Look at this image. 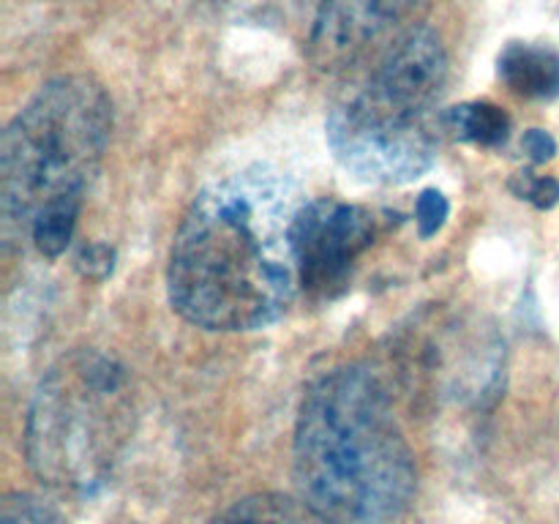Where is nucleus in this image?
Instances as JSON below:
<instances>
[{"mask_svg":"<svg viewBox=\"0 0 559 524\" xmlns=\"http://www.w3.org/2000/svg\"><path fill=\"white\" fill-rule=\"evenodd\" d=\"M300 205L298 189L262 164L211 180L169 249L173 309L207 331H260L282 320L300 289L293 246Z\"/></svg>","mask_w":559,"mask_h":524,"instance_id":"f257e3e1","label":"nucleus"},{"mask_svg":"<svg viewBox=\"0 0 559 524\" xmlns=\"http://www.w3.org/2000/svg\"><path fill=\"white\" fill-rule=\"evenodd\" d=\"M293 473L298 497L325 524H388L407 511L418 469L377 371L342 366L306 391Z\"/></svg>","mask_w":559,"mask_h":524,"instance_id":"f03ea898","label":"nucleus"},{"mask_svg":"<svg viewBox=\"0 0 559 524\" xmlns=\"http://www.w3.org/2000/svg\"><path fill=\"white\" fill-rule=\"evenodd\" d=\"M448 82L440 33L413 25L402 33L353 98L325 120L336 162L364 183L404 186L429 172L440 147L437 104Z\"/></svg>","mask_w":559,"mask_h":524,"instance_id":"7ed1b4c3","label":"nucleus"},{"mask_svg":"<svg viewBox=\"0 0 559 524\" xmlns=\"http://www.w3.org/2000/svg\"><path fill=\"white\" fill-rule=\"evenodd\" d=\"M112 131V102L102 82L63 74L44 82L14 115L0 142V218L5 243L31 235L49 205L82 200Z\"/></svg>","mask_w":559,"mask_h":524,"instance_id":"20e7f679","label":"nucleus"},{"mask_svg":"<svg viewBox=\"0 0 559 524\" xmlns=\"http://www.w3.org/2000/svg\"><path fill=\"white\" fill-rule=\"evenodd\" d=\"M129 369L98 349H74L47 369L25 420V456L49 489L87 497L112 475L134 434Z\"/></svg>","mask_w":559,"mask_h":524,"instance_id":"39448f33","label":"nucleus"},{"mask_svg":"<svg viewBox=\"0 0 559 524\" xmlns=\"http://www.w3.org/2000/svg\"><path fill=\"white\" fill-rule=\"evenodd\" d=\"M374 233L377 218L366 207L342 200L304 202L293 224L300 287L314 295L336 293L374 243Z\"/></svg>","mask_w":559,"mask_h":524,"instance_id":"423d86ee","label":"nucleus"},{"mask_svg":"<svg viewBox=\"0 0 559 524\" xmlns=\"http://www.w3.org/2000/svg\"><path fill=\"white\" fill-rule=\"evenodd\" d=\"M426 0H322L309 36V60L338 74L369 58Z\"/></svg>","mask_w":559,"mask_h":524,"instance_id":"0eeeda50","label":"nucleus"},{"mask_svg":"<svg viewBox=\"0 0 559 524\" xmlns=\"http://www.w3.org/2000/svg\"><path fill=\"white\" fill-rule=\"evenodd\" d=\"M497 74L516 96L551 98L559 93V55L538 44L511 41L497 58Z\"/></svg>","mask_w":559,"mask_h":524,"instance_id":"6e6552de","label":"nucleus"},{"mask_svg":"<svg viewBox=\"0 0 559 524\" xmlns=\"http://www.w3.org/2000/svg\"><path fill=\"white\" fill-rule=\"evenodd\" d=\"M211 524H325L304 500L276 491L249 495L224 508Z\"/></svg>","mask_w":559,"mask_h":524,"instance_id":"1a4fd4ad","label":"nucleus"},{"mask_svg":"<svg viewBox=\"0 0 559 524\" xmlns=\"http://www.w3.org/2000/svg\"><path fill=\"white\" fill-rule=\"evenodd\" d=\"M442 120L459 140L480 147H500L511 136V118L495 102H464L448 109Z\"/></svg>","mask_w":559,"mask_h":524,"instance_id":"9d476101","label":"nucleus"},{"mask_svg":"<svg viewBox=\"0 0 559 524\" xmlns=\"http://www.w3.org/2000/svg\"><path fill=\"white\" fill-rule=\"evenodd\" d=\"M80 207L82 200L55 202V205H49L47 211L33 222L27 240H33L38 254H44L47 260H58V257L69 249L71 238H74Z\"/></svg>","mask_w":559,"mask_h":524,"instance_id":"9b49d317","label":"nucleus"},{"mask_svg":"<svg viewBox=\"0 0 559 524\" xmlns=\"http://www.w3.org/2000/svg\"><path fill=\"white\" fill-rule=\"evenodd\" d=\"M0 524H60V516L44 497L9 491L0 502Z\"/></svg>","mask_w":559,"mask_h":524,"instance_id":"f8f14e48","label":"nucleus"},{"mask_svg":"<svg viewBox=\"0 0 559 524\" xmlns=\"http://www.w3.org/2000/svg\"><path fill=\"white\" fill-rule=\"evenodd\" d=\"M511 191L519 200H527L538 211H551L559 202V180L551 175H535L530 169L516 172L511 180Z\"/></svg>","mask_w":559,"mask_h":524,"instance_id":"ddd939ff","label":"nucleus"},{"mask_svg":"<svg viewBox=\"0 0 559 524\" xmlns=\"http://www.w3.org/2000/svg\"><path fill=\"white\" fill-rule=\"evenodd\" d=\"M115 249L109 243H98V240H91V243H82L74 254V267L85 282H107L115 271Z\"/></svg>","mask_w":559,"mask_h":524,"instance_id":"4468645a","label":"nucleus"},{"mask_svg":"<svg viewBox=\"0 0 559 524\" xmlns=\"http://www.w3.org/2000/svg\"><path fill=\"white\" fill-rule=\"evenodd\" d=\"M451 216V202L440 189H424L415 202V224L420 238H435Z\"/></svg>","mask_w":559,"mask_h":524,"instance_id":"2eb2a0df","label":"nucleus"},{"mask_svg":"<svg viewBox=\"0 0 559 524\" xmlns=\"http://www.w3.org/2000/svg\"><path fill=\"white\" fill-rule=\"evenodd\" d=\"M522 151L533 164H546L557 156V140L546 129H530L522 136Z\"/></svg>","mask_w":559,"mask_h":524,"instance_id":"dca6fc26","label":"nucleus"}]
</instances>
